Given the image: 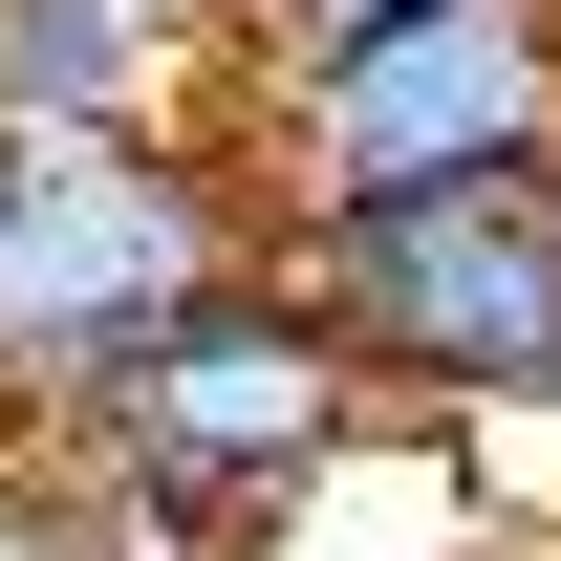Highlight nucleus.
I'll list each match as a JSON object with an SVG mask.
<instances>
[{"mask_svg":"<svg viewBox=\"0 0 561 561\" xmlns=\"http://www.w3.org/2000/svg\"><path fill=\"white\" fill-rule=\"evenodd\" d=\"M216 108V0H0V130H151Z\"/></svg>","mask_w":561,"mask_h":561,"instance_id":"5","label":"nucleus"},{"mask_svg":"<svg viewBox=\"0 0 561 561\" xmlns=\"http://www.w3.org/2000/svg\"><path fill=\"white\" fill-rule=\"evenodd\" d=\"M280 260L324 280V324L389 411L432 432H518L561 411V151H496V173H432V195L302 216Z\"/></svg>","mask_w":561,"mask_h":561,"instance_id":"4","label":"nucleus"},{"mask_svg":"<svg viewBox=\"0 0 561 561\" xmlns=\"http://www.w3.org/2000/svg\"><path fill=\"white\" fill-rule=\"evenodd\" d=\"M44 432H66L87 476L151 518V561H173V540H280V518H302V496H324L367 432H389V389L346 367L324 280L260 238V260H238V280H195L173 324H130V346L87 367Z\"/></svg>","mask_w":561,"mask_h":561,"instance_id":"1","label":"nucleus"},{"mask_svg":"<svg viewBox=\"0 0 561 561\" xmlns=\"http://www.w3.org/2000/svg\"><path fill=\"white\" fill-rule=\"evenodd\" d=\"M216 130L260 173V238L496 173V151H561V0H389V22L302 44V66H238Z\"/></svg>","mask_w":561,"mask_h":561,"instance_id":"3","label":"nucleus"},{"mask_svg":"<svg viewBox=\"0 0 561 561\" xmlns=\"http://www.w3.org/2000/svg\"><path fill=\"white\" fill-rule=\"evenodd\" d=\"M346 22H389V0H216V87H238V66H302V44H346Z\"/></svg>","mask_w":561,"mask_h":561,"instance_id":"7","label":"nucleus"},{"mask_svg":"<svg viewBox=\"0 0 561 561\" xmlns=\"http://www.w3.org/2000/svg\"><path fill=\"white\" fill-rule=\"evenodd\" d=\"M173 561H280V540H173Z\"/></svg>","mask_w":561,"mask_h":561,"instance_id":"8","label":"nucleus"},{"mask_svg":"<svg viewBox=\"0 0 561 561\" xmlns=\"http://www.w3.org/2000/svg\"><path fill=\"white\" fill-rule=\"evenodd\" d=\"M260 260V173L216 108L151 130H0V411H66L87 367Z\"/></svg>","mask_w":561,"mask_h":561,"instance_id":"2","label":"nucleus"},{"mask_svg":"<svg viewBox=\"0 0 561 561\" xmlns=\"http://www.w3.org/2000/svg\"><path fill=\"white\" fill-rule=\"evenodd\" d=\"M0 561H151V518L87 476L44 411H0Z\"/></svg>","mask_w":561,"mask_h":561,"instance_id":"6","label":"nucleus"}]
</instances>
